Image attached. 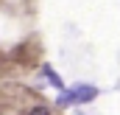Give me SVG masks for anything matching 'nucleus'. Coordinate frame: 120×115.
Masks as SVG:
<instances>
[{
    "label": "nucleus",
    "mask_w": 120,
    "mask_h": 115,
    "mask_svg": "<svg viewBox=\"0 0 120 115\" xmlns=\"http://www.w3.org/2000/svg\"><path fill=\"white\" fill-rule=\"evenodd\" d=\"M95 95H98V87H92V84H75V87H70V90H64V93H61L59 104H61V107L87 104V101H92Z\"/></svg>",
    "instance_id": "1"
},
{
    "label": "nucleus",
    "mask_w": 120,
    "mask_h": 115,
    "mask_svg": "<svg viewBox=\"0 0 120 115\" xmlns=\"http://www.w3.org/2000/svg\"><path fill=\"white\" fill-rule=\"evenodd\" d=\"M42 76H48V82H50L53 87H59V90H61V79L56 76V70H53L50 65H45V67H42Z\"/></svg>",
    "instance_id": "2"
},
{
    "label": "nucleus",
    "mask_w": 120,
    "mask_h": 115,
    "mask_svg": "<svg viewBox=\"0 0 120 115\" xmlns=\"http://www.w3.org/2000/svg\"><path fill=\"white\" fill-rule=\"evenodd\" d=\"M28 115H50V107H45V104H39V107H34Z\"/></svg>",
    "instance_id": "3"
}]
</instances>
